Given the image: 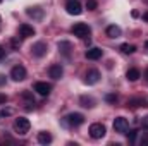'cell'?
<instances>
[{"mask_svg": "<svg viewBox=\"0 0 148 146\" xmlns=\"http://www.w3.org/2000/svg\"><path fill=\"white\" fill-rule=\"evenodd\" d=\"M12 115V108H2L0 110V117H9Z\"/></svg>", "mask_w": 148, "mask_h": 146, "instance_id": "cell-26", "label": "cell"}, {"mask_svg": "<svg viewBox=\"0 0 148 146\" xmlns=\"http://www.w3.org/2000/svg\"><path fill=\"white\" fill-rule=\"evenodd\" d=\"M79 105H81V107H84V108H93V107H95V100H93L91 96L83 95V96L79 98Z\"/></svg>", "mask_w": 148, "mask_h": 146, "instance_id": "cell-20", "label": "cell"}, {"mask_svg": "<svg viewBox=\"0 0 148 146\" xmlns=\"http://www.w3.org/2000/svg\"><path fill=\"white\" fill-rule=\"evenodd\" d=\"M126 77H127V81H131V83H134V81H138L140 77H141V72H140V69H129L127 72H126Z\"/></svg>", "mask_w": 148, "mask_h": 146, "instance_id": "cell-21", "label": "cell"}, {"mask_svg": "<svg viewBox=\"0 0 148 146\" xmlns=\"http://www.w3.org/2000/svg\"><path fill=\"white\" fill-rule=\"evenodd\" d=\"M21 98L24 100V108L26 110L35 108V98H33V93L31 91H23L21 93Z\"/></svg>", "mask_w": 148, "mask_h": 146, "instance_id": "cell-13", "label": "cell"}, {"mask_svg": "<svg viewBox=\"0 0 148 146\" xmlns=\"http://www.w3.org/2000/svg\"><path fill=\"white\" fill-rule=\"evenodd\" d=\"M3 57H5V48H3V46L0 45V60H2Z\"/></svg>", "mask_w": 148, "mask_h": 146, "instance_id": "cell-30", "label": "cell"}, {"mask_svg": "<svg viewBox=\"0 0 148 146\" xmlns=\"http://www.w3.org/2000/svg\"><path fill=\"white\" fill-rule=\"evenodd\" d=\"M52 134L50 132H47V131H41V132H38V143L40 145H50L52 143Z\"/></svg>", "mask_w": 148, "mask_h": 146, "instance_id": "cell-19", "label": "cell"}, {"mask_svg": "<svg viewBox=\"0 0 148 146\" xmlns=\"http://www.w3.org/2000/svg\"><path fill=\"white\" fill-rule=\"evenodd\" d=\"M29 127H31V124H29V120H28L26 117H17V119L14 120V131H16V134H19V136L28 134V132H29Z\"/></svg>", "mask_w": 148, "mask_h": 146, "instance_id": "cell-2", "label": "cell"}, {"mask_svg": "<svg viewBox=\"0 0 148 146\" xmlns=\"http://www.w3.org/2000/svg\"><path fill=\"white\" fill-rule=\"evenodd\" d=\"M47 50H48V46H47V43L45 41H38L33 45V48H31V52H33V55L35 57H43V55H47Z\"/></svg>", "mask_w": 148, "mask_h": 146, "instance_id": "cell-11", "label": "cell"}, {"mask_svg": "<svg viewBox=\"0 0 148 146\" xmlns=\"http://www.w3.org/2000/svg\"><path fill=\"white\" fill-rule=\"evenodd\" d=\"M26 14H28L29 17H33L35 21H41V19H43V9H41V7H29V9L26 10Z\"/></svg>", "mask_w": 148, "mask_h": 146, "instance_id": "cell-16", "label": "cell"}, {"mask_svg": "<svg viewBox=\"0 0 148 146\" xmlns=\"http://www.w3.org/2000/svg\"><path fill=\"white\" fill-rule=\"evenodd\" d=\"M71 31H73V35L74 36H77V38H88L90 36V33H91V28L86 24V23H76L73 28H71Z\"/></svg>", "mask_w": 148, "mask_h": 146, "instance_id": "cell-3", "label": "cell"}, {"mask_svg": "<svg viewBox=\"0 0 148 146\" xmlns=\"http://www.w3.org/2000/svg\"><path fill=\"white\" fill-rule=\"evenodd\" d=\"M102 55H103V50L98 48V46H91V48H88L86 53H84V57H86L88 60H98V59H102Z\"/></svg>", "mask_w": 148, "mask_h": 146, "instance_id": "cell-10", "label": "cell"}, {"mask_svg": "<svg viewBox=\"0 0 148 146\" xmlns=\"http://www.w3.org/2000/svg\"><path fill=\"white\" fill-rule=\"evenodd\" d=\"M35 91H36L38 95H41V96H48V95H50V91H52V84L40 81V83L35 84Z\"/></svg>", "mask_w": 148, "mask_h": 146, "instance_id": "cell-12", "label": "cell"}, {"mask_svg": "<svg viewBox=\"0 0 148 146\" xmlns=\"http://www.w3.org/2000/svg\"><path fill=\"white\" fill-rule=\"evenodd\" d=\"M105 100H107L109 103H115V102H117V95H115V93H109V95L105 96Z\"/></svg>", "mask_w": 148, "mask_h": 146, "instance_id": "cell-25", "label": "cell"}, {"mask_svg": "<svg viewBox=\"0 0 148 146\" xmlns=\"http://www.w3.org/2000/svg\"><path fill=\"white\" fill-rule=\"evenodd\" d=\"M145 50L148 52V41H145Z\"/></svg>", "mask_w": 148, "mask_h": 146, "instance_id": "cell-33", "label": "cell"}, {"mask_svg": "<svg viewBox=\"0 0 148 146\" xmlns=\"http://www.w3.org/2000/svg\"><path fill=\"white\" fill-rule=\"evenodd\" d=\"M114 131L119 134H126L129 131V122L126 117H115L114 119Z\"/></svg>", "mask_w": 148, "mask_h": 146, "instance_id": "cell-5", "label": "cell"}, {"mask_svg": "<svg viewBox=\"0 0 148 146\" xmlns=\"http://www.w3.org/2000/svg\"><path fill=\"white\" fill-rule=\"evenodd\" d=\"M90 136L93 138V139H102L103 136H105V132H107V129H105V126L103 124H100V122H95V124H91L90 126Z\"/></svg>", "mask_w": 148, "mask_h": 146, "instance_id": "cell-4", "label": "cell"}, {"mask_svg": "<svg viewBox=\"0 0 148 146\" xmlns=\"http://www.w3.org/2000/svg\"><path fill=\"white\" fill-rule=\"evenodd\" d=\"M105 35L109 38H119L122 35V31H121V28L119 26H115V24H110V26H107V29H105Z\"/></svg>", "mask_w": 148, "mask_h": 146, "instance_id": "cell-17", "label": "cell"}, {"mask_svg": "<svg viewBox=\"0 0 148 146\" xmlns=\"http://www.w3.org/2000/svg\"><path fill=\"white\" fill-rule=\"evenodd\" d=\"M141 126H143L145 129H148V115H147V117H143V119H141Z\"/></svg>", "mask_w": 148, "mask_h": 146, "instance_id": "cell-29", "label": "cell"}, {"mask_svg": "<svg viewBox=\"0 0 148 146\" xmlns=\"http://www.w3.org/2000/svg\"><path fill=\"white\" fill-rule=\"evenodd\" d=\"M100 71L98 69H90L88 72L84 74V83L86 84H97L98 81H100Z\"/></svg>", "mask_w": 148, "mask_h": 146, "instance_id": "cell-9", "label": "cell"}, {"mask_svg": "<svg viewBox=\"0 0 148 146\" xmlns=\"http://www.w3.org/2000/svg\"><path fill=\"white\" fill-rule=\"evenodd\" d=\"M26 67L24 65H14L12 69H10V77L14 79V81H24L26 79Z\"/></svg>", "mask_w": 148, "mask_h": 146, "instance_id": "cell-6", "label": "cell"}, {"mask_svg": "<svg viewBox=\"0 0 148 146\" xmlns=\"http://www.w3.org/2000/svg\"><path fill=\"white\" fill-rule=\"evenodd\" d=\"M10 45H12V48H14V50H19L21 41H19V40H12V41H10Z\"/></svg>", "mask_w": 148, "mask_h": 146, "instance_id": "cell-27", "label": "cell"}, {"mask_svg": "<svg viewBox=\"0 0 148 146\" xmlns=\"http://www.w3.org/2000/svg\"><path fill=\"white\" fill-rule=\"evenodd\" d=\"M35 28L31 26V24H28V23H23L21 26H19V35L23 38H31V36H35Z\"/></svg>", "mask_w": 148, "mask_h": 146, "instance_id": "cell-14", "label": "cell"}, {"mask_svg": "<svg viewBox=\"0 0 148 146\" xmlns=\"http://www.w3.org/2000/svg\"><path fill=\"white\" fill-rule=\"evenodd\" d=\"M138 107H148V102L143 98H133L127 102V108H138Z\"/></svg>", "mask_w": 148, "mask_h": 146, "instance_id": "cell-18", "label": "cell"}, {"mask_svg": "<svg viewBox=\"0 0 148 146\" xmlns=\"http://www.w3.org/2000/svg\"><path fill=\"white\" fill-rule=\"evenodd\" d=\"M143 19H145V21H148V12H145V14H143Z\"/></svg>", "mask_w": 148, "mask_h": 146, "instance_id": "cell-31", "label": "cell"}, {"mask_svg": "<svg viewBox=\"0 0 148 146\" xmlns=\"http://www.w3.org/2000/svg\"><path fill=\"white\" fill-rule=\"evenodd\" d=\"M48 76L52 77V79H60L62 76H64V69H62V65L60 64H53V65H50V69H48Z\"/></svg>", "mask_w": 148, "mask_h": 146, "instance_id": "cell-15", "label": "cell"}, {"mask_svg": "<svg viewBox=\"0 0 148 146\" xmlns=\"http://www.w3.org/2000/svg\"><path fill=\"white\" fill-rule=\"evenodd\" d=\"M62 124L66 127H79L81 124H84V115L77 113V112H73V113H69V115H66L62 119Z\"/></svg>", "mask_w": 148, "mask_h": 146, "instance_id": "cell-1", "label": "cell"}, {"mask_svg": "<svg viewBox=\"0 0 148 146\" xmlns=\"http://www.w3.org/2000/svg\"><path fill=\"white\" fill-rule=\"evenodd\" d=\"M145 79H147V81H148V69H147V71H145Z\"/></svg>", "mask_w": 148, "mask_h": 146, "instance_id": "cell-32", "label": "cell"}, {"mask_svg": "<svg viewBox=\"0 0 148 146\" xmlns=\"http://www.w3.org/2000/svg\"><path fill=\"white\" fill-rule=\"evenodd\" d=\"M57 48H59V52L66 57V59H71V55H73V43L71 41H59L57 43Z\"/></svg>", "mask_w": 148, "mask_h": 146, "instance_id": "cell-7", "label": "cell"}, {"mask_svg": "<svg viewBox=\"0 0 148 146\" xmlns=\"http://www.w3.org/2000/svg\"><path fill=\"white\" fill-rule=\"evenodd\" d=\"M66 10H67V14H71V16H79V14L83 12V7H81V3H79L77 0H69V2L66 3Z\"/></svg>", "mask_w": 148, "mask_h": 146, "instance_id": "cell-8", "label": "cell"}, {"mask_svg": "<svg viewBox=\"0 0 148 146\" xmlns=\"http://www.w3.org/2000/svg\"><path fill=\"white\" fill-rule=\"evenodd\" d=\"M126 134H127V141H129V143H136L138 131H131V132H126Z\"/></svg>", "mask_w": 148, "mask_h": 146, "instance_id": "cell-23", "label": "cell"}, {"mask_svg": "<svg viewBox=\"0 0 148 146\" xmlns=\"http://www.w3.org/2000/svg\"><path fill=\"white\" fill-rule=\"evenodd\" d=\"M0 21H2V19H0Z\"/></svg>", "mask_w": 148, "mask_h": 146, "instance_id": "cell-35", "label": "cell"}, {"mask_svg": "<svg viewBox=\"0 0 148 146\" xmlns=\"http://www.w3.org/2000/svg\"><path fill=\"white\" fill-rule=\"evenodd\" d=\"M5 103H7V95L0 93V105H5Z\"/></svg>", "mask_w": 148, "mask_h": 146, "instance_id": "cell-28", "label": "cell"}, {"mask_svg": "<svg viewBox=\"0 0 148 146\" xmlns=\"http://www.w3.org/2000/svg\"><path fill=\"white\" fill-rule=\"evenodd\" d=\"M0 3H2V0H0Z\"/></svg>", "mask_w": 148, "mask_h": 146, "instance_id": "cell-34", "label": "cell"}, {"mask_svg": "<svg viewBox=\"0 0 148 146\" xmlns=\"http://www.w3.org/2000/svg\"><path fill=\"white\" fill-rule=\"evenodd\" d=\"M121 52H122V53H126V55H131V53H134V52H136V46H134V45H131V43H122V45H121Z\"/></svg>", "mask_w": 148, "mask_h": 146, "instance_id": "cell-22", "label": "cell"}, {"mask_svg": "<svg viewBox=\"0 0 148 146\" xmlns=\"http://www.w3.org/2000/svg\"><path fill=\"white\" fill-rule=\"evenodd\" d=\"M98 7V2L97 0H86V9L88 10H95Z\"/></svg>", "mask_w": 148, "mask_h": 146, "instance_id": "cell-24", "label": "cell"}]
</instances>
